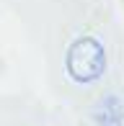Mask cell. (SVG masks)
I'll return each instance as SVG.
<instances>
[{
  "mask_svg": "<svg viewBox=\"0 0 124 126\" xmlns=\"http://www.w3.org/2000/svg\"><path fill=\"white\" fill-rule=\"evenodd\" d=\"M65 70L75 82H96L106 72V49L96 36H80L67 47Z\"/></svg>",
  "mask_w": 124,
  "mask_h": 126,
  "instance_id": "obj_1",
  "label": "cell"
},
{
  "mask_svg": "<svg viewBox=\"0 0 124 126\" xmlns=\"http://www.w3.org/2000/svg\"><path fill=\"white\" fill-rule=\"evenodd\" d=\"M93 121L96 126H122L124 121V103L119 95L109 93L103 95L93 108Z\"/></svg>",
  "mask_w": 124,
  "mask_h": 126,
  "instance_id": "obj_2",
  "label": "cell"
}]
</instances>
